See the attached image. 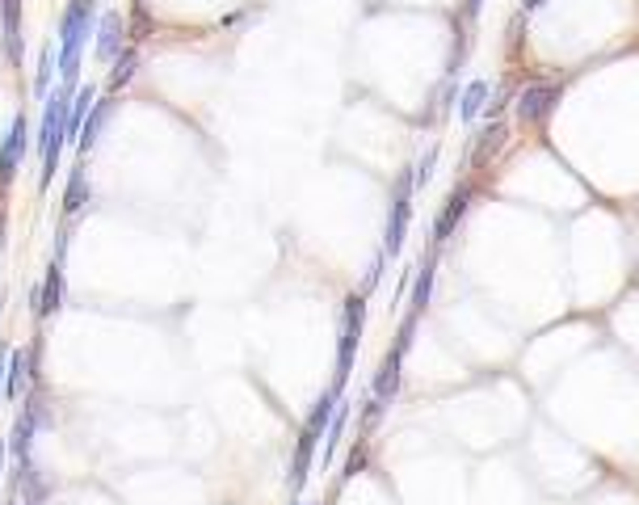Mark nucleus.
Returning <instances> with one entry per match:
<instances>
[{
	"label": "nucleus",
	"mask_w": 639,
	"mask_h": 505,
	"mask_svg": "<svg viewBox=\"0 0 639 505\" xmlns=\"http://www.w3.org/2000/svg\"><path fill=\"white\" fill-rule=\"evenodd\" d=\"M38 354H43V341H30V346L9 350V371H5V392H9V400H26V396L34 392Z\"/></svg>",
	"instance_id": "nucleus-7"
},
{
	"label": "nucleus",
	"mask_w": 639,
	"mask_h": 505,
	"mask_svg": "<svg viewBox=\"0 0 639 505\" xmlns=\"http://www.w3.org/2000/svg\"><path fill=\"white\" fill-rule=\"evenodd\" d=\"M131 47V30H127V17H122L118 9L110 13H101V22H97V43H93V55H97V64H114V59Z\"/></svg>",
	"instance_id": "nucleus-8"
},
{
	"label": "nucleus",
	"mask_w": 639,
	"mask_h": 505,
	"mask_svg": "<svg viewBox=\"0 0 639 505\" xmlns=\"http://www.w3.org/2000/svg\"><path fill=\"white\" fill-rule=\"evenodd\" d=\"M349 417H354V404H349L345 396H341V404H337V413H333V421H328V434H324V463L333 459V451L341 447V438H345V426H349Z\"/></svg>",
	"instance_id": "nucleus-19"
},
{
	"label": "nucleus",
	"mask_w": 639,
	"mask_h": 505,
	"mask_svg": "<svg viewBox=\"0 0 639 505\" xmlns=\"http://www.w3.org/2000/svg\"><path fill=\"white\" fill-rule=\"evenodd\" d=\"M488 97H492V85L488 80H467V85L459 89V118H463V127H476V118L488 110Z\"/></svg>",
	"instance_id": "nucleus-15"
},
{
	"label": "nucleus",
	"mask_w": 639,
	"mask_h": 505,
	"mask_svg": "<svg viewBox=\"0 0 639 505\" xmlns=\"http://www.w3.org/2000/svg\"><path fill=\"white\" fill-rule=\"evenodd\" d=\"M13 505H43V501H13Z\"/></svg>",
	"instance_id": "nucleus-30"
},
{
	"label": "nucleus",
	"mask_w": 639,
	"mask_h": 505,
	"mask_svg": "<svg viewBox=\"0 0 639 505\" xmlns=\"http://www.w3.org/2000/svg\"><path fill=\"white\" fill-rule=\"evenodd\" d=\"M97 0H72L59 17V43H89L97 34Z\"/></svg>",
	"instance_id": "nucleus-9"
},
{
	"label": "nucleus",
	"mask_w": 639,
	"mask_h": 505,
	"mask_svg": "<svg viewBox=\"0 0 639 505\" xmlns=\"http://www.w3.org/2000/svg\"><path fill=\"white\" fill-rule=\"evenodd\" d=\"M501 144H505V123L497 118V123H488V127L480 131V148H471V165H484V160L497 152Z\"/></svg>",
	"instance_id": "nucleus-20"
},
{
	"label": "nucleus",
	"mask_w": 639,
	"mask_h": 505,
	"mask_svg": "<svg viewBox=\"0 0 639 505\" xmlns=\"http://www.w3.org/2000/svg\"><path fill=\"white\" fill-rule=\"evenodd\" d=\"M387 261H391V257H387V253L379 249V253H375V261H370V270H366V278H362V295H370V291H375V287H379V282H383V274H387Z\"/></svg>",
	"instance_id": "nucleus-22"
},
{
	"label": "nucleus",
	"mask_w": 639,
	"mask_h": 505,
	"mask_svg": "<svg viewBox=\"0 0 639 505\" xmlns=\"http://www.w3.org/2000/svg\"><path fill=\"white\" fill-rule=\"evenodd\" d=\"M467 207H471V186H459L455 194L446 198V207L438 211V219H434V232H429V249H442L446 240L459 232V224H463Z\"/></svg>",
	"instance_id": "nucleus-11"
},
{
	"label": "nucleus",
	"mask_w": 639,
	"mask_h": 505,
	"mask_svg": "<svg viewBox=\"0 0 639 505\" xmlns=\"http://www.w3.org/2000/svg\"><path fill=\"white\" fill-rule=\"evenodd\" d=\"M26 148H30V123L17 114L9 123V135L0 139V186H9L17 177V169H22V160H26Z\"/></svg>",
	"instance_id": "nucleus-10"
},
{
	"label": "nucleus",
	"mask_w": 639,
	"mask_h": 505,
	"mask_svg": "<svg viewBox=\"0 0 639 505\" xmlns=\"http://www.w3.org/2000/svg\"><path fill=\"white\" fill-rule=\"evenodd\" d=\"M434 278H438V249H429L421 266L412 270V295H408L412 316H425L429 299H434Z\"/></svg>",
	"instance_id": "nucleus-13"
},
{
	"label": "nucleus",
	"mask_w": 639,
	"mask_h": 505,
	"mask_svg": "<svg viewBox=\"0 0 639 505\" xmlns=\"http://www.w3.org/2000/svg\"><path fill=\"white\" fill-rule=\"evenodd\" d=\"M0 38H5V55L22 64V0H0Z\"/></svg>",
	"instance_id": "nucleus-14"
},
{
	"label": "nucleus",
	"mask_w": 639,
	"mask_h": 505,
	"mask_svg": "<svg viewBox=\"0 0 639 505\" xmlns=\"http://www.w3.org/2000/svg\"><path fill=\"white\" fill-rule=\"evenodd\" d=\"M295 505H303V501H295ZM307 505H312V501H307Z\"/></svg>",
	"instance_id": "nucleus-31"
},
{
	"label": "nucleus",
	"mask_w": 639,
	"mask_h": 505,
	"mask_svg": "<svg viewBox=\"0 0 639 505\" xmlns=\"http://www.w3.org/2000/svg\"><path fill=\"white\" fill-rule=\"evenodd\" d=\"M135 72H139V51H135V47H127V51H122V55L114 59V64H110V80H106V89H110V93H122V89H127L131 80H135Z\"/></svg>",
	"instance_id": "nucleus-18"
},
{
	"label": "nucleus",
	"mask_w": 639,
	"mask_h": 505,
	"mask_svg": "<svg viewBox=\"0 0 639 505\" xmlns=\"http://www.w3.org/2000/svg\"><path fill=\"white\" fill-rule=\"evenodd\" d=\"M93 202V186H89V173L85 165H76L68 173V190H64V215H76V211H85Z\"/></svg>",
	"instance_id": "nucleus-17"
},
{
	"label": "nucleus",
	"mask_w": 639,
	"mask_h": 505,
	"mask_svg": "<svg viewBox=\"0 0 639 505\" xmlns=\"http://www.w3.org/2000/svg\"><path fill=\"white\" fill-rule=\"evenodd\" d=\"M412 194H417V169L408 165L396 177V190H391V202H387V228H383V253L387 257H400L404 253L408 224H412Z\"/></svg>",
	"instance_id": "nucleus-3"
},
{
	"label": "nucleus",
	"mask_w": 639,
	"mask_h": 505,
	"mask_svg": "<svg viewBox=\"0 0 639 505\" xmlns=\"http://www.w3.org/2000/svg\"><path fill=\"white\" fill-rule=\"evenodd\" d=\"M362 333H366V295L354 291L341 303V325H337V367H333V392L341 396L349 375H354V362L362 350Z\"/></svg>",
	"instance_id": "nucleus-2"
},
{
	"label": "nucleus",
	"mask_w": 639,
	"mask_h": 505,
	"mask_svg": "<svg viewBox=\"0 0 639 505\" xmlns=\"http://www.w3.org/2000/svg\"><path fill=\"white\" fill-rule=\"evenodd\" d=\"M55 68H59V55H55V47H43V55H38V72H34V97H47Z\"/></svg>",
	"instance_id": "nucleus-21"
},
{
	"label": "nucleus",
	"mask_w": 639,
	"mask_h": 505,
	"mask_svg": "<svg viewBox=\"0 0 639 505\" xmlns=\"http://www.w3.org/2000/svg\"><path fill=\"white\" fill-rule=\"evenodd\" d=\"M480 13H484V0H463V22H467V26L476 22Z\"/></svg>",
	"instance_id": "nucleus-26"
},
{
	"label": "nucleus",
	"mask_w": 639,
	"mask_h": 505,
	"mask_svg": "<svg viewBox=\"0 0 639 505\" xmlns=\"http://www.w3.org/2000/svg\"><path fill=\"white\" fill-rule=\"evenodd\" d=\"M547 5V0H522V13H539Z\"/></svg>",
	"instance_id": "nucleus-28"
},
{
	"label": "nucleus",
	"mask_w": 639,
	"mask_h": 505,
	"mask_svg": "<svg viewBox=\"0 0 639 505\" xmlns=\"http://www.w3.org/2000/svg\"><path fill=\"white\" fill-rule=\"evenodd\" d=\"M110 114H114V101H110V97H97L93 110H89V118H85V127H80V139H76V148L85 152V156L97 148L101 131H106V123H110Z\"/></svg>",
	"instance_id": "nucleus-16"
},
{
	"label": "nucleus",
	"mask_w": 639,
	"mask_h": 505,
	"mask_svg": "<svg viewBox=\"0 0 639 505\" xmlns=\"http://www.w3.org/2000/svg\"><path fill=\"white\" fill-rule=\"evenodd\" d=\"M5 455H9V442L0 438V472H5Z\"/></svg>",
	"instance_id": "nucleus-29"
},
{
	"label": "nucleus",
	"mask_w": 639,
	"mask_h": 505,
	"mask_svg": "<svg viewBox=\"0 0 639 505\" xmlns=\"http://www.w3.org/2000/svg\"><path fill=\"white\" fill-rule=\"evenodd\" d=\"M400 379H404V354L391 346V350L383 354V362H379L375 379H370V396L383 400V404H391V400L400 396Z\"/></svg>",
	"instance_id": "nucleus-12"
},
{
	"label": "nucleus",
	"mask_w": 639,
	"mask_h": 505,
	"mask_svg": "<svg viewBox=\"0 0 639 505\" xmlns=\"http://www.w3.org/2000/svg\"><path fill=\"white\" fill-rule=\"evenodd\" d=\"M5 371H9V350H0V409H5V400H9V392H5Z\"/></svg>",
	"instance_id": "nucleus-27"
},
{
	"label": "nucleus",
	"mask_w": 639,
	"mask_h": 505,
	"mask_svg": "<svg viewBox=\"0 0 639 505\" xmlns=\"http://www.w3.org/2000/svg\"><path fill=\"white\" fill-rule=\"evenodd\" d=\"M362 468H366V447H354L349 459H345V468H341V480H354Z\"/></svg>",
	"instance_id": "nucleus-25"
},
{
	"label": "nucleus",
	"mask_w": 639,
	"mask_h": 505,
	"mask_svg": "<svg viewBox=\"0 0 639 505\" xmlns=\"http://www.w3.org/2000/svg\"><path fill=\"white\" fill-rule=\"evenodd\" d=\"M47 426V400L43 392H30L22 400V417L13 421V434H9V455L17 459V468H30L34 463V434Z\"/></svg>",
	"instance_id": "nucleus-4"
},
{
	"label": "nucleus",
	"mask_w": 639,
	"mask_h": 505,
	"mask_svg": "<svg viewBox=\"0 0 639 505\" xmlns=\"http://www.w3.org/2000/svg\"><path fill=\"white\" fill-rule=\"evenodd\" d=\"M564 97V85H555V80H539V85H526L518 93V123L522 127H543L547 118L555 114Z\"/></svg>",
	"instance_id": "nucleus-6"
},
{
	"label": "nucleus",
	"mask_w": 639,
	"mask_h": 505,
	"mask_svg": "<svg viewBox=\"0 0 639 505\" xmlns=\"http://www.w3.org/2000/svg\"><path fill=\"white\" fill-rule=\"evenodd\" d=\"M438 156H442V148L434 144V148H429V152L421 156V165H412V169H417V190H421V186H429V181H434V169H438Z\"/></svg>",
	"instance_id": "nucleus-23"
},
{
	"label": "nucleus",
	"mask_w": 639,
	"mask_h": 505,
	"mask_svg": "<svg viewBox=\"0 0 639 505\" xmlns=\"http://www.w3.org/2000/svg\"><path fill=\"white\" fill-rule=\"evenodd\" d=\"M417 320H421V316H412V312L400 320V333H396V350H400V354L412 350V337H417Z\"/></svg>",
	"instance_id": "nucleus-24"
},
{
	"label": "nucleus",
	"mask_w": 639,
	"mask_h": 505,
	"mask_svg": "<svg viewBox=\"0 0 639 505\" xmlns=\"http://www.w3.org/2000/svg\"><path fill=\"white\" fill-rule=\"evenodd\" d=\"M64 257H68V236H59V249H55L51 266H47L43 282H38V291H34L38 316H43V320L64 312V299H68V266H64Z\"/></svg>",
	"instance_id": "nucleus-5"
},
{
	"label": "nucleus",
	"mask_w": 639,
	"mask_h": 505,
	"mask_svg": "<svg viewBox=\"0 0 639 505\" xmlns=\"http://www.w3.org/2000/svg\"><path fill=\"white\" fill-rule=\"evenodd\" d=\"M337 404H341V396L328 388V392L312 404V417L303 421L299 442H295V459H291V493H303L307 476H312V468H316V451H320V442H324V434H328V421H333Z\"/></svg>",
	"instance_id": "nucleus-1"
}]
</instances>
